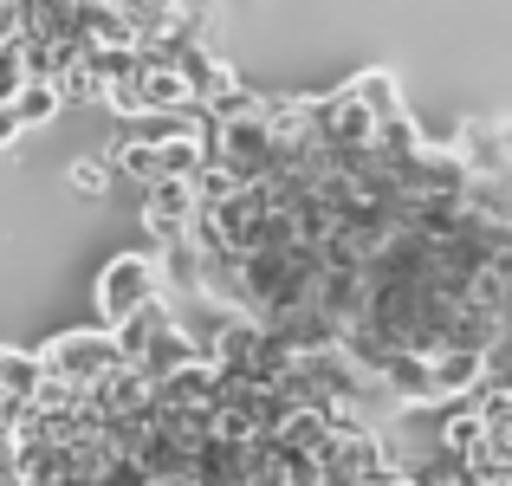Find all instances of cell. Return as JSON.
<instances>
[{
    "label": "cell",
    "mask_w": 512,
    "mask_h": 486,
    "mask_svg": "<svg viewBox=\"0 0 512 486\" xmlns=\"http://www.w3.org/2000/svg\"><path fill=\"white\" fill-rule=\"evenodd\" d=\"M124 363V350H117V337L104 331H59L39 344V370H46V383L72 389V396H91V389L104 383V376Z\"/></svg>",
    "instance_id": "obj_1"
},
{
    "label": "cell",
    "mask_w": 512,
    "mask_h": 486,
    "mask_svg": "<svg viewBox=\"0 0 512 486\" xmlns=\"http://www.w3.org/2000/svg\"><path fill=\"white\" fill-rule=\"evenodd\" d=\"M91 299H98V318L104 331H117V324H130L137 312H150V305H163V266H156V253H111L98 273V286H91Z\"/></svg>",
    "instance_id": "obj_2"
},
{
    "label": "cell",
    "mask_w": 512,
    "mask_h": 486,
    "mask_svg": "<svg viewBox=\"0 0 512 486\" xmlns=\"http://www.w3.org/2000/svg\"><path fill=\"white\" fill-rule=\"evenodd\" d=\"M312 137L325 143V150H370L376 117L357 104L350 85H338V91H325V98H312Z\"/></svg>",
    "instance_id": "obj_3"
},
{
    "label": "cell",
    "mask_w": 512,
    "mask_h": 486,
    "mask_svg": "<svg viewBox=\"0 0 512 486\" xmlns=\"http://www.w3.org/2000/svg\"><path fill=\"white\" fill-rule=\"evenodd\" d=\"M214 389H221V370H214L208 357L201 363H182L175 376L150 389V409L156 415H182V409H214Z\"/></svg>",
    "instance_id": "obj_4"
},
{
    "label": "cell",
    "mask_w": 512,
    "mask_h": 486,
    "mask_svg": "<svg viewBox=\"0 0 512 486\" xmlns=\"http://www.w3.org/2000/svg\"><path fill=\"white\" fill-rule=\"evenodd\" d=\"M195 195H188V182H156V188H143V227H150L156 240H182L188 227H195Z\"/></svg>",
    "instance_id": "obj_5"
},
{
    "label": "cell",
    "mask_w": 512,
    "mask_h": 486,
    "mask_svg": "<svg viewBox=\"0 0 512 486\" xmlns=\"http://www.w3.org/2000/svg\"><path fill=\"white\" fill-rule=\"evenodd\" d=\"M91 409H98L104 422H117V415H137V409H150V376H143V370H130V363H117V370L104 376L98 389H91Z\"/></svg>",
    "instance_id": "obj_6"
},
{
    "label": "cell",
    "mask_w": 512,
    "mask_h": 486,
    "mask_svg": "<svg viewBox=\"0 0 512 486\" xmlns=\"http://www.w3.org/2000/svg\"><path fill=\"white\" fill-rule=\"evenodd\" d=\"M46 389V370H39V350L0 344V402H33Z\"/></svg>",
    "instance_id": "obj_7"
},
{
    "label": "cell",
    "mask_w": 512,
    "mask_h": 486,
    "mask_svg": "<svg viewBox=\"0 0 512 486\" xmlns=\"http://www.w3.org/2000/svg\"><path fill=\"white\" fill-rule=\"evenodd\" d=\"M350 91H357V104L376 117V124H389V117H402V91L389 72H357L350 78Z\"/></svg>",
    "instance_id": "obj_8"
},
{
    "label": "cell",
    "mask_w": 512,
    "mask_h": 486,
    "mask_svg": "<svg viewBox=\"0 0 512 486\" xmlns=\"http://www.w3.org/2000/svg\"><path fill=\"white\" fill-rule=\"evenodd\" d=\"M188 195H195V208H221V201H234L240 195V175L227 169V162H201L195 175H188Z\"/></svg>",
    "instance_id": "obj_9"
},
{
    "label": "cell",
    "mask_w": 512,
    "mask_h": 486,
    "mask_svg": "<svg viewBox=\"0 0 512 486\" xmlns=\"http://www.w3.org/2000/svg\"><path fill=\"white\" fill-rule=\"evenodd\" d=\"M111 169H117V175H130V182H143V188H156V182H163L156 143H137V137H124V143L111 150Z\"/></svg>",
    "instance_id": "obj_10"
},
{
    "label": "cell",
    "mask_w": 512,
    "mask_h": 486,
    "mask_svg": "<svg viewBox=\"0 0 512 486\" xmlns=\"http://www.w3.org/2000/svg\"><path fill=\"white\" fill-rule=\"evenodd\" d=\"M156 162H163V182H188V175L208 162V143L201 137H175V143H156Z\"/></svg>",
    "instance_id": "obj_11"
},
{
    "label": "cell",
    "mask_w": 512,
    "mask_h": 486,
    "mask_svg": "<svg viewBox=\"0 0 512 486\" xmlns=\"http://www.w3.org/2000/svg\"><path fill=\"white\" fill-rule=\"evenodd\" d=\"M65 182H72V195H85V201H98V195H111V182H117V169H111V156H78L72 169H65Z\"/></svg>",
    "instance_id": "obj_12"
},
{
    "label": "cell",
    "mask_w": 512,
    "mask_h": 486,
    "mask_svg": "<svg viewBox=\"0 0 512 486\" xmlns=\"http://www.w3.org/2000/svg\"><path fill=\"white\" fill-rule=\"evenodd\" d=\"M65 104H59V91L52 85H20V98H13V117H20V130H39V124H52Z\"/></svg>",
    "instance_id": "obj_13"
},
{
    "label": "cell",
    "mask_w": 512,
    "mask_h": 486,
    "mask_svg": "<svg viewBox=\"0 0 512 486\" xmlns=\"http://www.w3.org/2000/svg\"><path fill=\"white\" fill-rule=\"evenodd\" d=\"M487 389L512 396V331H500V337L487 344Z\"/></svg>",
    "instance_id": "obj_14"
},
{
    "label": "cell",
    "mask_w": 512,
    "mask_h": 486,
    "mask_svg": "<svg viewBox=\"0 0 512 486\" xmlns=\"http://www.w3.org/2000/svg\"><path fill=\"white\" fill-rule=\"evenodd\" d=\"M26 85V65H20V46H0V104H13Z\"/></svg>",
    "instance_id": "obj_15"
},
{
    "label": "cell",
    "mask_w": 512,
    "mask_h": 486,
    "mask_svg": "<svg viewBox=\"0 0 512 486\" xmlns=\"http://www.w3.org/2000/svg\"><path fill=\"white\" fill-rule=\"evenodd\" d=\"M98 486H150V474H143L137 461H111V467L98 474Z\"/></svg>",
    "instance_id": "obj_16"
},
{
    "label": "cell",
    "mask_w": 512,
    "mask_h": 486,
    "mask_svg": "<svg viewBox=\"0 0 512 486\" xmlns=\"http://www.w3.org/2000/svg\"><path fill=\"white\" fill-rule=\"evenodd\" d=\"M20 137H26V130H20V117H13V104H0V156L20 150Z\"/></svg>",
    "instance_id": "obj_17"
},
{
    "label": "cell",
    "mask_w": 512,
    "mask_h": 486,
    "mask_svg": "<svg viewBox=\"0 0 512 486\" xmlns=\"http://www.w3.org/2000/svg\"><path fill=\"white\" fill-rule=\"evenodd\" d=\"M0 46H20V7L0 0Z\"/></svg>",
    "instance_id": "obj_18"
},
{
    "label": "cell",
    "mask_w": 512,
    "mask_h": 486,
    "mask_svg": "<svg viewBox=\"0 0 512 486\" xmlns=\"http://www.w3.org/2000/svg\"><path fill=\"white\" fill-rule=\"evenodd\" d=\"M150 486H195V480H150Z\"/></svg>",
    "instance_id": "obj_19"
}]
</instances>
